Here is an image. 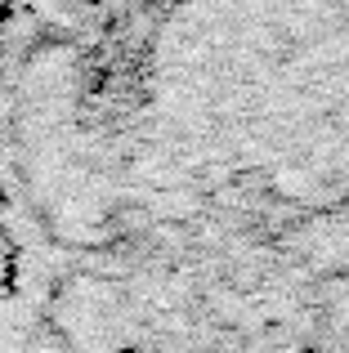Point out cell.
<instances>
[{
	"mask_svg": "<svg viewBox=\"0 0 349 353\" xmlns=\"http://www.w3.org/2000/svg\"><path fill=\"white\" fill-rule=\"evenodd\" d=\"M134 139L161 192L349 286V0H174Z\"/></svg>",
	"mask_w": 349,
	"mask_h": 353,
	"instance_id": "1",
	"label": "cell"
}]
</instances>
